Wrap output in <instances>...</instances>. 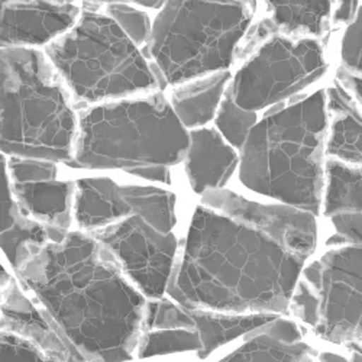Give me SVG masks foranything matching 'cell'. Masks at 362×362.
Here are the masks:
<instances>
[{"label":"cell","mask_w":362,"mask_h":362,"mask_svg":"<svg viewBox=\"0 0 362 362\" xmlns=\"http://www.w3.org/2000/svg\"><path fill=\"white\" fill-rule=\"evenodd\" d=\"M15 271L80 362H125L144 334L145 296L92 233L33 245Z\"/></svg>","instance_id":"cell-1"},{"label":"cell","mask_w":362,"mask_h":362,"mask_svg":"<svg viewBox=\"0 0 362 362\" xmlns=\"http://www.w3.org/2000/svg\"><path fill=\"white\" fill-rule=\"evenodd\" d=\"M181 248L167 293L190 310L283 313L308 261L204 204L196 209Z\"/></svg>","instance_id":"cell-2"},{"label":"cell","mask_w":362,"mask_h":362,"mask_svg":"<svg viewBox=\"0 0 362 362\" xmlns=\"http://www.w3.org/2000/svg\"><path fill=\"white\" fill-rule=\"evenodd\" d=\"M327 125L325 90L267 115L243 148L240 181L258 194L319 215Z\"/></svg>","instance_id":"cell-3"},{"label":"cell","mask_w":362,"mask_h":362,"mask_svg":"<svg viewBox=\"0 0 362 362\" xmlns=\"http://www.w3.org/2000/svg\"><path fill=\"white\" fill-rule=\"evenodd\" d=\"M37 49H2V151L47 161L74 160L77 120L64 78Z\"/></svg>","instance_id":"cell-4"},{"label":"cell","mask_w":362,"mask_h":362,"mask_svg":"<svg viewBox=\"0 0 362 362\" xmlns=\"http://www.w3.org/2000/svg\"><path fill=\"white\" fill-rule=\"evenodd\" d=\"M190 132L161 93L90 107L80 115L74 160L88 170L174 165L186 160Z\"/></svg>","instance_id":"cell-5"},{"label":"cell","mask_w":362,"mask_h":362,"mask_svg":"<svg viewBox=\"0 0 362 362\" xmlns=\"http://www.w3.org/2000/svg\"><path fill=\"white\" fill-rule=\"evenodd\" d=\"M251 18L235 0H168L148 48L168 84H183L228 69Z\"/></svg>","instance_id":"cell-6"},{"label":"cell","mask_w":362,"mask_h":362,"mask_svg":"<svg viewBox=\"0 0 362 362\" xmlns=\"http://www.w3.org/2000/svg\"><path fill=\"white\" fill-rule=\"evenodd\" d=\"M47 54L73 95L86 103L158 88L136 44L110 16L84 12L69 33L48 44Z\"/></svg>","instance_id":"cell-7"},{"label":"cell","mask_w":362,"mask_h":362,"mask_svg":"<svg viewBox=\"0 0 362 362\" xmlns=\"http://www.w3.org/2000/svg\"><path fill=\"white\" fill-rule=\"evenodd\" d=\"M326 67L316 40L276 35L238 71L230 84L233 99L254 112L277 105L323 76Z\"/></svg>","instance_id":"cell-8"},{"label":"cell","mask_w":362,"mask_h":362,"mask_svg":"<svg viewBox=\"0 0 362 362\" xmlns=\"http://www.w3.org/2000/svg\"><path fill=\"white\" fill-rule=\"evenodd\" d=\"M301 279L319 300L315 334L337 345L362 342V247L332 248L306 267Z\"/></svg>","instance_id":"cell-9"},{"label":"cell","mask_w":362,"mask_h":362,"mask_svg":"<svg viewBox=\"0 0 362 362\" xmlns=\"http://www.w3.org/2000/svg\"><path fill=\"white\" fill-rule=\"evenodd\" d=\"M92 235L107 248L124 274L144 296H164L178 252V240L173 233L164 235L141 216L131 215Z\"/></svg>","instance_id":"cell-10"},{"label":"cell","mask_w":362,"mask_h":362,"mask_svg":"<svg viewBox=\"0 0 362 362\" xmlns=\"http://www.w3.org/2000/svg\"><path fill=\"white\" fill-rule=\"evenodd\" d=\"M204 206L257 228L277 239L288 250L309 258L317 243L315 214L290 204H261L229 190L215 189L202 194Z\"/></svg>","instance_id":"cell-11"},{"label":"cell","mask_w":362,"mask_h":362,"mask_svg":"<svg viewBox=\"0 0 362 362\" xmlns=\"http://www.w3.org/2000/svg\"><path fill=\"white\" fill-rule=\"evenodd\" d=\"M78 8L49 0H28L2 6V45H42L74 26Z\"/></svg>","instance_id":"cell-12"},{"label":"cell","mask_w":362,"mask_h":362,"mask_svg":"<svg viewBox=\"0 0 362 362\" xmlns=\"http://www.w3.org/2000/svg\"><path fill=\"white\" fill-rule=\"evenodd\" d=\"M2 329L33 342L51 358L80 362L5 268H2Z\"/></svg>","instance_id":"cell-13"},{"label":"cell","mask_w":362,"mask_h":362,"mask_svg":"<svg viewBox=\"0 0 362 362\" xmlns=\"http://www.w3.org/2000/svg\"><path fill=\"white\" fill-rule=\"evenodd\" d=\"M316 351L303 342L298 325L277 317L247 335L245 344L219 362H315Z\"/></svg>","instance_id":"cell-14"},{"label":"cell","mask_w":362,"mask_h":362,"mask_svg":"<svg viewBox=\"0 0 362 362\" xmlns=\"http://www.w3.org/2000/svg\"><path fill=\"white\" fill-rule=\"evenodd\" d=\"M238 165V156L215 129L190 132L186 173L197 194L222 189Z\"/></svg>","instance_id":"cell-15"},{"label":"cell","mask_w":362,"mask_h":362,"mask_svg":"<svg viewBox=\"0 0 362 362\" xmlns=\"http://www.w3.org/2000/svg\"><path fill=\"white\" fill-rule=\"evenodd\" d=\"M132 209L110 178H83L76 183L74 216L80 229L93 233L129 218Z\"/></svg>","instance_id":"cell-16"},{"label":"cell","mask_w":362,"mask_h":362,"mask_svg":"<svg viewBox=\"0 0 362 362\" xmlns=\"http://www.w3.org/2000/svg\"><path fill=\"white\" fill-rule=\"evenodd\" d=\"M327 135L326 154L338 161L362 167V113L341 87L326 95Z\"/></svg>","instance_id":"cell-17"},{"label":"cell","mask_w":362,"mask_h":362,"mask_svg":"<svg viewBox=\"0 0 362 362\" xmlns=\"http://www.w3.org/2000/svg\"><path fill=\"white\" fill-rule=\"evenodd\" d=\"M12 193L23 212L44 226L69 229L74 209L76 183L73 181H41L13 185Z\"/></svg>","instance_id":"cell-18"},{"label":"cell","mask_w":362,"mask_h":362,"mask_svg":"<svg viewBox=\"0 0 362 362\" xmlns=\"http://www.w3.org/2000/svg\"><path fill=\"white\" fill-rule=\"evenodd\" d=\"M47 243H49L47 228L29 218L16 202L6 174V163L2 158V250L6 258L15 269L29 247Z\"/></svg>","instance_id":"cell-19"},{"label":"cell","mask_w":362,"mask_h":362,"mask_svg":"<svg viewBox=\"0 0 362 362\" xmlns=\"http://www.w3.org/2000/svg\"><path fill=\"white\" fill-rule=\"evenodd\" d=\"M230 74L226 70L210 74L174 90L173 109L186 128L203 127L214 119Z\"/></svg>","instance_id":"cell-20"},{"label":"cell","mask_w":362,"mask_h":362,"mask_svg":"<svg viewBox=\"0 0 362 362\" xmlns=\"http://www.w3.org/2000/svg\"><path fill=\"white\" fill-rule=\"evenodd\" d=\"M190 315L203 344L199 358H207L222 345L248 335L279 317L274 313H223L212 310H190Z\"/></svg>","instance_id":"cell-21"},{"label":"cell","mask_w":362,"mask_h":362,"mask_svg":"<svg viewBox=\"0 0 362 362\" xmlns=\"http://www.w3.org/2000/svg\"><path fill=\"white\" fill-rule=\"evenodd\" d=\"M280 35H322L334 0H265Z\"/></svg>","instance_id":"cell-22"},{"label":"cell","mask_w":362,"mask_h":362,"mask_svg":"<svg viewBox=\"0 0 362 362\" xmlns=\"http://www.w3.org/2000/svg\"><path fill=\"white\" fill-rule=\"evenodd\" d=\"M322 214H362V167L330 158L325 167Z\"/></svg>","instance_id":"cell-23"},{"label":"cell","mask_w":362,"mask_h":362,"mask_svg":"<svg viewBox=\"0 0 362 362\" xmlns=\"http://www.w3.org/2000/svg\"><path fill=\"white\" fill-rule=\"evenodd\" d=\"M122 194L134 215L141 216L164 235L171 233L175 225V196L173 193L154 187L128 186L122 187Z\"/></svg>","instance_id":"cell-24"},{"label":"cell","mask_w":362,"mask_h":362,"mask_svg":"<svg viewBox=\"0 0 362 362\" xmlns=\"http://www.w3.org/2000/svg\"><path fill=\"white\" fill-rule=\"evenodd\" d=\"M203 344L197 329H161L146 330L142 334L138 356L141 359L175 352L202 351Z\"/></svg>","instance_id":"cell-25"},{"label":"cell","mask_w":362,"mask_h":362,"mask_svg":"<svg viewBox=\"0 0 362 362\" xmlns=\"http://www.w3.org/2000/svg\"><path fill=\"white\" fill-rule=\"evenodd\" d=\"M216 125L222 135L236 148H244L252 128L257 125V115L254 110H247L238 106L229 87L222 100L216 117Z\"/></svg>","instance_id":"cell-26"},{"label":"cell","mask_w":362,"mask_h":362,"mask_svg":"<svg viewBox=\"0 0 362 362\" xmlns=\"http://www.w3.org/2000/svg\"><path fill=\"white\" fill-rule=\"evenodd\" d=\"M161 329H196L190 310L173 301L154 298L146 301L144 315V332Z\"/></svg>","instance_id":"cell-27"},{"label":"cell","mask_w":362,"mask_h":362,"mask_svg":"<svg viewBox=\"0 0 362 362\" xmlns=\"http://www.w3.org/2000/svg\"><path fill=\"white\" fill-rule=\"evenodd\" d=\"M106 12L136 45L149 41L153 26H151L146 13L124 4H110Z\"/></svg>","instance_id":"cell-28"},{"label":"cell","mask_w":362,"mask_h":362,"mask_svg":"<svg viewBox=\"0 0 362 362\" xmlns=\"http://www.w3.org/2000/svg\"><path fill=\"white\" fill-rule=\"evenodd\" d=\"M8 168L11 183L13 185L54 181L57 177V167L52 161L47 160L13 157L8 163Z\"/></svg>","instance_id":"cell-29"},{"label":"cell","mask_w":362,"mask_h":362,"mask_svg":"<svg viewBox=\"0 0 362 362\" xmlns=\"http://www.w3.org/2000/svg\"><path fill=\"white\" fill-rule=\"evenodd\" d=\"M2 361L0 362H63L48 356L37 345L9 330L2 332Z\"/></svg>","instance_id":"cell-30"},{"label":"cell","mask_w":362,"mask_h":362,"mask_svg":"<svg viewBox=\"0 0 362 362\" xmlns=\"http://www.w3.org/2000/svg\"><path fill=\"white\" fill-rule=\"evenodd\" d=\"M341 59L344 69L362 76V8L344 35Z\"/></svg>","instance_id":"cell-31"},{"label":"cell","mask_w":362,"mask_h":362,"mask_svg":"<svg viewBox=\"0 0 362 362\" xmlns=\"http://www.w3.org/2000/svg\"><path fill=\"white\" fill-rule=\"evenodd\" d=\"M288 309L291 313L309 327L315 329L319 316V300L310 284L300 279L297 287L291 296Z\"/></svg>","instance_id":"cell-32"},{"label":"cell","mask_w":362,"mask_h":362,"mask_svg":"<svg viewBox=\"0 0 362 362\" xmlns=\"http://www.w3.org/2000/svg\"><path fill=\"white\" fill-rule=\"evenodd\" d=\"M330 222L348 245L362 247V214L337 215L330 218Z\"/></svg>","instance_id":"cell-33"},{"label":"cell","mask_w":362,"mask_h":362,"mask_svg":"<svg viewBox=\"0 0 362 362\" xmlns=\"http://www.w3.org/2000/svg\"><path fill=\"white\" fill-rule=\"evenodd\" d=\"M279 34L280 33H279L277 26L274 25V22L271 19H265L251 29L247 42L239 49H236V55L240 58L248 57L250 54L257 52L268 40H271Z\"/></svg>","instance_id":"cell-34"},{"label":"cell","mask_w":362,"mask_h":362,"mask_svg":"<svg viewBox=\"0 0 362 362\" xmlns=\"http://www.w3.org/2000/svg\"><path fill=\"white\" fill-rule=\"evenodd\" d=\"M129 174L138 175L151 181H160V183H171V177H170V170L168 165L158 164V165H145V167H136L132 170H128Z\"/></svg>","instance_id":"cell-35"},{"label":"cell","mask_w":362,"mask_h":362,"mask_svg":"<svg viewBox=\"0 0 362 362\" xmlns=\"http://www.w3.org/2000/svg\"><path fill=\"white\" fill-rule=\"evenodd\" d=\"M358 0H338V6L332 15L334 23H352L356 18Z\"/></svg>","instance_id":"cell-36"},{"label":"cell","mask_w":362,"mask_h":362,"mask_svg":"<svg viewBox=\"0 0 362 362\" xmlns=\"http://www.w3.org/2000/svg\"><path fill=\"white\" fill-rule=\"evenodd\" d=\"M338 78L344 84L346 90H351L354 96L362 103V76L348 71L346 69H341L338 71Z\"/></svg>","instance_id":"cell-37"},{"label":"cell","mask_w":362,"mask_h":362,"mask_svg":"<svg viewBox=\"0 0 362 362\" xmlns=\"http://www.w3.org/2000/svg\"><path fill=\"white\" fill-rule=\"evenodd\" d=\"M319 362H352L338 354H332V352H323L319 356Z\"/></svg>","instance_id":"cell-38"},{"label":"cell","mask_w":362,"mask_h":362,"mask_svg":"<svg viewBox=\"0 0 362 362\" xmlns=\"http://www.w3.org/2000/svg\"><path fill=\"white\" fill-rule=\"evenodd\" d=\"M168 2V0H136L135 4H139L142 6H148V8H161V6H165V4Z\"/></svg>","instance_id":"cell-39"},{"label":"cell","mask_w":362,"mask_h":362,"mask_svg":"<svg viewBox=\"0 0 362 362\" xmlns=\"http://www.w3.org/2000/svg\"><path fill=\"white\" fill-rule=\"evenodd\" d=\"M349 352H358L362 355V342H351L345 345Z\"/></svg>","instance_id":"cell-40"},{"label":"cell","mask_w":362,"mask_h":362,"mask_svg":"<svg viewBox=\"0 0 362 362\" xmlns=\"http://www.w3.org/2000/svg\"><path fill=\"white\" fill-rule=\"evenodd\" d=\"M93 2H106V4H122V2H136V0H93Z\"/></svg>","instance_id":"cell-41"},{"label":"cell","mask_w":362,"mask_h":362,"mask_svg":"<svg viewBox=\"0 0 362 362\" xmlns=\"http://www.w3.org/2000/svg\"><path fill=\"white\" fill-rule=\"evenodd\" d=\"M13 2H28V0H2V6L8 5V4H13Z\"/></svg>","instance_id":"cell-42"},{"label":"cell","mask_w":362,"mask_h":362,"mask_svg":"<svg viewBox=\"0 0 362 362\" xmlns=\"http://www.w3.org/2000/svg\"><path fill=\"white\" fill-rule=\"evenodd\" d=\"M49 2H55V4H70L73 0H49Z\"/></svg>","instance_id":"cell-43"},{"label":"cell","mask_w":362,"mask_h":362,"mask_svg":"<svg viewBox=\"0 0 362 362\" xmlns=\"http://www.w3.org/2000/svg\"><path fill=\"white\" fill-rule=\"evenodd\" d=\"M235 2H239V4H244V5H247L250 0H235Z\"/></svg>","instance_id":"cell-44"}]
</instances>
